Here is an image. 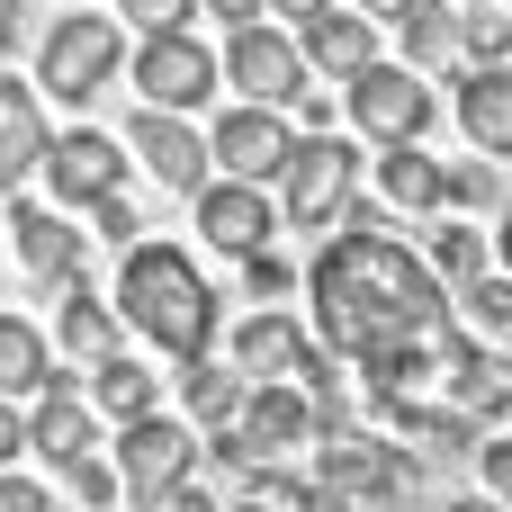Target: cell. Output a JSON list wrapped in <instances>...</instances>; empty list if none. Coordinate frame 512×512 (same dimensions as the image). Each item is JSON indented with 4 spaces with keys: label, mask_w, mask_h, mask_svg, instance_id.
Instances as JSON below:
<instances>
[{
    "label": "cell",
    "mask_w": 512,
    "mask_h": 512,
    "mask_svg": "<svg viewBox=\"0 0 512 512\" xmlns=\"http://www.w3.org/2000/svg\"><path fill=\"white\" fill-rule=\"evenodd\" d=\"M450 315V288L441 270L387 225V207L351 198V216L333 225V243L315 252L306 270V324L333 360H360L378 342H405V333H432Z\"/></svg>",
    "instance_id": "obj_1"
},
{
    "label": "cell",
    "mask_w": 512,
    "mask_h": 512,
    "mask_svg": "<svg viewBox=\"0 0 512 512\" xmlns=\"http://www.w3.org/2000/svg\"><path fill=\"white\" fill-rule=\"evenodd\" d=\"M117 315H126V333L135 342H153L162 360H198V351H216V324H225V297H216V279L180 252V243H126V261H117Z\"/></svg>",
    "instance_id": "obj_2"
},
{
    "label": "cell",
    "mask_w": 512,
    "mask_h": 512,
    "mask_svg": "<svg viewBox=\"0 0 512 512\" xmlns=\"http://www.w3.org/2000/svg\"><path fill=\"white\" fill-rule=\"evenodd\" d=\"M117 72H126V18L63 9V18L45 27V45H36V90H45V99H63V108L99 99Z\"/></svg>",
    "instance_id": "obj_3"
},
{
    "label": "cell",
    "mask_w": 512,
    "mask_h": 512,
    "mask_svg": "<svg viewBox=\"0 0 512 512\" xmlns=\"http://www.w3.org/2000/svg\"><path fill=\"white\" fill-rule=\"evenodd\" d=\"M351 198H360V153H351L333 126H306V135L288 144V171H279V216H288L297 234H333V225L351 216Z\"/></svg>",
    "instance_id": "obj_4"
},
{
    "label": "cell",
    "mask_w": 512,
    "mask_h": 512,
    "mask_svg": "<svg viewBox=\"0 0 512 512\" xmlns=\"http://www.w3.org/2000/svg\"><path fill=\"white\" fill-rule=\"evenodd\" d=\"M108 459H117V477H126V504H162L180 477H198V459H207V432L189 423V414H135V423H117V441H108Z\"/></svg>",
    "instance_id": "obj_5"
},
{
    "label": "cell",
    "mask_w": 512,
    "mask_h": 512,
    "mask_svg": "<svg viewBox=\"0 0 512 512\" xmlns=\"http://www.w3.org/2000/svg\"><path fill=\"white\" fill-rule=\"evenodd\" d=\"M342 117L369 135V144H423V126L441 117V90H432V72H414V63H360L351 81H342Z\"/></svg>",
    "instance_id": "obj_6"
},
{
    "label": "cell",
    "mask_w": 512,
    "mask_h": 512,
    "mask_svg": "<svg viewBox=\"0 0 512 512\" xmlns=\"http://www.w3.org/2000/svg\"><path fill=\"white\" fill-rule=\"evenodd\" d=\"M315 477L342 486L351 504H369V512H405L423 495V450L396 441V432H342V441H324V468Z\"/></svg>",
    "instance_id": "obj_7"
},
{
    "label": "cell",
    "mask_w": 512,
    "mask_h": 512,
    "mask_svg": "<svg viewBox=\"0 0 512 512\" xmlns=\"http://www.w3.org/2000/svg\"><path fill=\"white\" fill-rule=\"evenodd\" d=\"M126 81H135V99L144 108H207L216 90H225V63H216V45L198 36V27H153L135 54H126Z\"/></svg>",
    "instance_id": "obj_8"
},
{
    "label": "cell",
    "mask_w": 512,
    "mask_h": 512,
    "mask_svg": "<svg viewBox=\"0 0 512 512\" xmlns=\"http://www.w3.org/2000/svg\"><path fill=\"white\" fill-rule=\"evenodd\" d=\"M225 90L234 99H270V108H297V90H306V45L279 27V18H243V27H225Z\"/></svg>",
    "instance_id": "obj_9"
},
{
    "label": "cell",
    "mask_w": 512,
    "mask_h": 512,
    "mask_svg": "<svg viewBox=\"0 0 512 512\" xmlns=\"http://www.w3.org/2000/svg\"><path fill=\"white\" fill-rule=\"evenodd\" d=\"M45 189H54V207H90V198H108V189H135V153H126V135H108V126H63L54 144H45V171H36Z\"/></svg>",
    "instance_id": "obj_10"
},
{
    "label": "cell",
    "mask_w": 512,
    "mask_h": 512,
    "mask_svg": "<svg viewBox=\"0 0 512 512\" xmlns=\"http://www.w3.org/2000/svg\"><path fill=\"white\" fill-rule=\"evenodd\" d=\"M99 423H108V414L90 405V387H81L72 369H54V378L36 387V405H27V450H36L54 477H72L81 459H99V450H108V441H99Z\"/></svg>",
    "instance_id": "obj_11"
},
{
    "label": "cell",
    "mask_w": 512,
    "mask_h": 512,
    "mask_svg": "<svg viewBox=\"0 0 512 512\" xmlns=\"http://www.w3.org/2000/svg\"><path fill=\"white\" fill-rule=\"evenodd\" d=\"M288 144H297V126H288L270 99H234V108L207 117V153H216V171H234V180H270V189H279Z\"/></svg>",
    "instance_id": "obj_12"
},
{
    "label": "cell",
    "mask_w": 512,
    "mask_h": 512,
    "mask_svg": "<svg viewBox=\"0 0 512 512\" xmlns=\"http://www.w3.org/2000/svg\"><path fill=\"white\" fill-rule=\"evenodd\" d=\"M126 153H135V171H153V189H180V198H198L207 171H216L207 126H189V108H135Z\"/></svg>",
    "instance_id": "obj_13"
},
{
    "label": "cell",
    "mask_w": 512,
    "mask_h": 512,
    "mask_svg": "<svg viewBox=\"0 0 512 512\" xmlns=\"http://www.w3.org/2000/svg\"><path fill=\"white\" fill-rule=\"evenodd\" d=\"M288 216H279V198H270V180H207L198 189V234L225 252V261H243V252H261L270 234H279Z\"/></svg>",
    "instance_id": "obj_14"
},
{
    "label": "cell",
    "mask_w": 512,
    "mask_h": 512,
    "mask_svg": "<svg viewBox=\"0 0 512 512\" xmlns=\"http://www.w3.org/2000/svg\"><path fill=\"white\" fill-rule=\"evenodd\" d=\"M9 252L18 270H36L45 288L81 279V252H90V225L72 207H36V198H9Z\"/></svg>",
    "instance_id": "obj_15"
},
{
    "label": "cell",
    "mask_w": 512,
    "mask_h": 512,
    "mask_svg": "<svg viewBox=\"0 0 512 512\" xmlns=\"http://www.w3.org/2000/svg\"><path fill=\"white\" fill-rule=\"evenodd\" d=\"M234 432L252 441V459H288V450H315V396L297 378H252Z\"/></svg>",
    "instance_id": "obj_16"
},
{
    "label": "cell",
    "mask_w": 512,
    "mask_h": 512,
    "mask_svg": "<svg viewBox=\"0 0 512 512\" xmlns=\"http://www.w3.org/2000/svg\"><path fill=\"white\" fill-rule=\"evenodd\" d=\"M450 108H459V126H468V144H477V153L512 162V54L450 72Z\"/></svg>",
    "instance_id": "obj_17"
},
{
    "label": "cell",
    "mask_w": 512,
    "mask_h": 512,
    "mask_svg": "<svg viewBox=\"0 0 512 512\" xmlns=\"http://www.w3.org/2000/svg\"><path fill=\"white\" fill-rule=\"evenodd\" d=\"M297 45H306V72L351 81L360 63H378V18H369V9H351V0H333V9H315V18L297 27Z\"/></svg>",
    "instance_id": "obj_18"
},
{
    "label": "cell",
    "mask_w": 512,
    "mask_h": 512,
    "mask_svg": "<svg viewBox=\"0 0 512 512\" xmlns=\"http://www.w3.org/2000/svg\"><path fill=\"white\" fill-rule=\"evenodd\" d=\"M45 90H27V81H9L0 72V198H18L36 171H45V144H54V126H45V108H36Z\"/></svg>",
    "instance_id": "obj_19"
},
{
    "label": "cell",
    "mask_w": 512,
    "mask_h": 512,
    "mask_svg": "<svg viewBox=\"0 0 512 512\" xmlns=\"http://www.w3.org/2000/svg\"><path fill=\"white\" fill-rule=\"evenodd\" d=\"M306 342H315V324H297L288 306H261V315H243V324H234V342H225V360H234L243 378H288Z\"/></svg>",
    "instance_id": "obj_20"
},
{
    "label": "cell",
    "mask_w": 512,
    "mask_h": 512,
    "mask_svg": "<svg viewBox=\"0 0 512 512\" xmlns=\"http://www.w3.org/2000/svg\"><path fill=\"white\" fill-rule=\"evenodd\" d=\"M54 351H72V360H108V351H126V315L99 306L90 279H63V288H54Z\"/></svg>",
    "instance_id": "obj_21"
},
{
    "label": "cell",
    "mask_w": 512,
    "mask_h": 512,
    "mask_svg": "<svg viewBox=\"0 0 512 512\" xmlns=\"http://www.w3.org/2000/svg\"><path fill=\"white\" fill-rule=\"evenodd\" d=\"M369 180H378L387 216H432L441 207V153H423V144H378Z\"/></svg>",
    "instance_id": "obj_22"
},
{
    "label": "cell",
    "mask_w": 512,
    "mask_h": 512,
    "mask_svg": "<svg viewBox=\"0 0 512 512\" xmlns=\"http://www.w3.org/2000/svg\"><path fill=\"white\" fill-rule=\"evenodd\" d=\"M450 405L477 414L486 432L504 423V414H512V342H477V351L450 369Z\"/></svg>",
    "instance_id": "obj_23"
},
{
    "label": "cell",
    "mask_w": 512,
    "mask_h": 512,
    "mask_svg": "<svg viewBox=\"0 0 512 512\" xmlns=\"http://www.w3.org/2000/svg\"><path fill=\"white\" fill-rule=\"evenodd\" d=\"M171 387H180V414H189L198 432H225V423L243 414V396H252V378H243L234 360L216 369L207 351H198V360H180V378H171Z\"/></svg>",
    "instance_id": "obj_24"
},
{
    "label": "cell",
    "mask_w": 512,
    "mask_h": 512,
    "mask_svg": "<svg viewBox=\"0 0 512 512\" xmlns=\"http://www.w3.org/2000/svg\"><path fill=\"white\" fill-rule=\"evenodd\" d=\"M45 378H54V333L0 306V396L36 405V387H45Z\"/></svg>",
    "instance_id": "obj_25"
},
{
    "label": "cell",
    "mask_w": 512,
    "mask_h": 512,
    "mask_svg": "<svg viewBox=\"0 0 512 512\" xmlns=\"http://www.w3.org/2000/svg\"><path fill=\"white\" fill-rule=\"evenodd\" d=\"M90 405H99L108 423H135V414L162 405V378H153L135 351H108V360H90Z\"/></svg>",
    "instance_id": "obj_26"
},
{
    "label": "cell",
    "mask_w": 512,
    "mask_h": 512,
    "mask_svg": "<svg viewBox=\"0 0 512 512\" xmlns=\"http://www.w3.org/2000/svg\"><path fill=\"white\" fill-rule=\"evenodd\" d=\"M396 36H405V63L414 72H450L459 63V9H441V0H414L396 18Z\"/></svg>",
    "instance_id": "obj_27"
},
{
    "label": "cell",
    "mask_w": 512,
    "mask_h": 512,
    "mask_svg": "<svg viewBox=\"0 0 512 512\" xmlns=\"http://www.w3.org/2000/svg\"><path fill=\"white\" fill-rule=\"evenodd\" d=\"M423 261L441 270V288H468V279H486V270H495V234H477L468 216H450V225L423 243Z\"/></svg>",
    "instance_id": "obj_28"
},
{
    "label": "cell",
    "mask_w": 512,
    "mask_h": 512,
    "mask_svg": "<svg viewBox=\"0 0 512 512\" xmlns=\"http://www.w3.org/2000/svg\"><path fill=\"white\" fill-rule=\"evenodd\" d=\"M450 315H459L477 342H512V270H486V279L450 288Z\"/></svg>",
    "instance_id": "obj_29"
},
{
    "label": "cell",
    "mask_w": 512,
    "mask_h": 512,
    "mask_svg": "<svg viewBox=\"0 0 512 512\" xmlns=\"http://www.w3.org/2000/svg\"><path fill=\"white\" fill-rule=\"evenodd\" d=\"M459 54L468 63L512 54V0H459Z\"/></svg>",
    "instance_id": "obj_30"
},
{
    "label": "cell",
    "mask_w": 512,
    "mask_h": 512,
    "mask_svg": "<svg viewBox=\"0 0 512 512\" xmlns=\"http://www.w3.org/2000/svg\"><path fill=\"white\" fill-rule=\"evenodd\" d=\"M441 207L477 216V207H504V180H495V153H468V162H441Z\"/></svg>",
    "instance_id": "obj_31"
},
{
    "label": "cell",
    "mask_w": 512,
    "mask_h": 512,
    "mask_svg": "<svg viewBox=\"0 0 512 512\" xmlns=\"http://www.w3.org/2000/svg\"><path fill=\"white\" fill-rule=\"evenodd\" d=\"M63 495H72L81 512H117V504H126V477H117V459L99 450V459H81V468L63 477Z\"/></svg>",
    "instance_id": "obj_32"
},
{
    "label": "cell",
    "mask_w": 512,
    "mask_h": 512,
    "mask_svg": "<svg viewBox=\"0 0 512 512\" xmlns=\"http://www.w3.org/2000/svg\"><path fill=\"white\" fill-rule=\"evenodd\" d=\"M81 225H90V243H117V252H126V243L144 234V216H135V189H108V198H90V207H81Z\"/></svg>",
    "instance_id": "obj_33"
},
{
    "label": "cell",
    "mask_w": 512,
    "mask_h": 512,
    "mask_svg": "<svg viewBox=\"0 0 512 512\" xmlns=\"http://www.w3.org/2000/svg\"><path fill=\"white\" fill-rule=\"evenodd\" d=\"M243 288H252V297H297V270L261 243V252H243Z\"/></svg>",
    "instance_id": "obj_34"
},
{
    "label": "cell",
    "mask_w": 512,
    "mask_h": 512,
    "mask_svg": "<svg viewBox=\"0 0 512 512\" xmlns=\"http://www.w3.org/2000/svg\"><path fill=\"white\" fill-rule=\"evenodd\" d=\"M117 18H126L135 36H153V27H189L198 0H117Z\"/></svg>",
    "instance_id": "obj_35"
},
{
    "label": "cell",
    "mask_w": 512,
    "mask_h": 512,
    "mask_svg": "<svg viewBox=\"0 0 512 512\" xmlns=\"http://www.w3.org/2000/svg\"><path fill=\"white\" fill-rule=\"evenodd\" d=\"M477 477H486V495L512 512V432H486V441H477Z\"/></svg>",
    "instance_id": "obj_36"
},
{
    "label": "cell",
    "mask_w": 512,
    "mask_h": 512,
    "mask_svg": "<svg viewBox=\"0 0 512 512\" xmlns=\"http://www.w3.org/2000/svg\"><path fill=\"white\" fill-rule=\"evenodd\" d=\"M0 512H54V495H45L36 477H18V468H0Z\"/></svg>",
    "instance_id": "obj_37"
},
{
    "label": "cell",
    "mask_w": 512,
    "mask_h": 512,
    "mask_svg": "<svg viewBox=\"0 0 512 512\" xmlns=\"http://www.w3.org/2000/svg\"><path fill=\"white\" fill-rule=\"evenodd\" d=\"M18 459H27V405L0 396V468H18Z\"/></svg>",
    "instance_id": "obj_38"
},
{
    "label": "cell",
    "mask_w": 512,
    "mask_h": 512,
    "mask_svg": "<svg viewBox=\"0 0 512 512\" xmlns=\"http://www.w3.org/2000/svg\"><path fill=\"white\" fill-rule=\"evenodd\" d=\"M288 504H297V512H369V504H351L342 486H324V477H315V486H297Z\"/></svg>",
    "instance_id": "obj_39"
},
{
    "label": "cell",
    "mask_w": 512,
    "mask_h": 512,
    "mask_svg": "<svg viewBox=\"0 0 512 512\" xmlns=\"http://www.w3.org/2000/svg\"><path fill=\"white\" fill-rule=\"evenodd\" d=\"M153 512H225V504H216V495H207L198 477H180V486H171V495H162Z\"/></svg>",
    "instance_id": "obj_40"
},
{
    "label": "cell",
    "mask_w": 512,
    "mask_h": 512,
    "mask_svg": "<svg viewBox=\"0 0 512 512\" xmlns=\"http://www.w3.org/2000/svg\"><path fill=\"white\" fill-rule=\"evenodd\" d=\"M198 18H225V27H243V18H270V0H198Z\"/></svg>",
    "instance_id": "obj_41"
},
{
    "label": "cell",
    "mask_w": 512,
    "mask_h": 512,
    "mask_svg": "<svg viewBox=\"0 0 512 512\" xmlns=\"http://www.w3.org/2000/svg\"><path fill=\"white\" fill-rule=\"evenodd\" d=\"M18 18H27V9H18V0H0V72L18 63Z\"/></svg>",
    "instance_id": "obj_42"
},
{
    "label": "cell",
    "mask_w": 512,
    "mask_h": 512,
    "mask_svg": "<svg viewBox=\"0 0 512 512\" xmlns=\"http://www.w3.org/2000/svg\"><path fill=\"white\" fill-rule=\"evenodd\" d=\"M297 126H333V99L324 90H297Z\"/></svg>",
    "instance_id": "obj_43"
},
{
    "label": "cell",
    "mask_w": 512,
    "mask_h": 512,
    "mask_svg": "<svg viewBox=\"0 0 512 512\" xmlns=\"http://www.w3.org/2000/svg\"><path fill=\"white\" fill-rule=\"evenodd\" d=\"M432 512H504V504H495V495L477 486V495H450V504H432Z\"/></svg>",
    "instance_id": "obj_44"
},
{
    "label": "cell",
    "mask_w": 512,
    "mask_h": 512,
    "mask_svg": "<svg viewBox=\"0 0 512 512\" xmlns=\"http://www.w3.org/2000/svg\"><path fill=\"white\" fill-rule=\"evenodd\" d=\"M315 9H333V0H270V18H297V27H306Z\"/></svg>",
    "instance_id": "obj_45"
},
{
    "label": "cell",
    "mask_w": 512,
    "mask_h": 512,
    "mask_svg": "<svg viewBox=\"0 0 512 512\" xmlns=\"http://www.w3.org/2000/svg\"><path fill=\"white\" fill-rule=\"evenodd\" d=\"M351 9H369V18H378V27H396V18H405V9H414V0H351Z\"/></svg>",
    "instance_id": "obj_46"
},
{
    "label": "cell",
    "mask_w": 512,
    "mask_h": 512,
    "mask_svg": "<svg viewBox=\"0 0 512 512\" xmlns=\"http://www.w3.org/2000/svg\"><path fill=\"white\" fill-rule=\"evenodd\" d=\"M225 512H297V504H279V495H234Z\"/></svg>",
    "instance_id": "obj_47"
},
{
    "label": "cell",
    "mask_w": 512,
    "mask_h": 512,
    "mask_svg": "<svg viewBox=\"0 0 512 512\" xmlns=\"http://www.w3.org/2000/svg\"><path fill=\"white\" fill-rule=\"evenodd\" d=\"M495 270H512V207H504V225H495Z\"/></svg>",
    "instance_id": "obj_48"
},
{
    "label": "cell",
    "mask_w": 512,
    "mask_h": 512,
    "mask_svg": "<svg viewBox=\"0 0 512 512\" xmlns=\"http://www.w3.org/2000/svg\"><path fill=\"white\" fill-rule=\"evenodd\" d=\"M63 9H90V0H63Z\"/></svg>",
    "instance_id": "obj_49"
}]
</instances>
